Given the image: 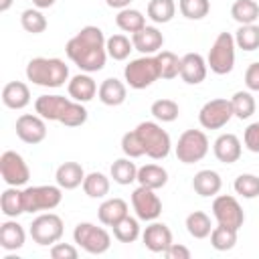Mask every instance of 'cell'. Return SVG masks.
<instances>
[{
  "instance_id": "1",
  "label": "cell",
  "mask_w": 259,
  "mask_h": 259,
  "mask_svg": "<svg viewBox=\"0 0 259 259\" xmlns=\"http://www.w3.org/2000/svg\"><path fill=\"white\" fill-rule=\"evenodd\" d=\"M105 40L107 38L99 26L87 24L73 38H69L65 53L83 73H97L105 67L107 61Z\"/></svg>"
},
{
  "instance_id": "2",
  "label": "cell",
  "mask_w": 259,
  "mask_h": 259,
  "mask_svg": "<svg viewBox=\"0 0 259 259\" xmlns=\"http://www.w3.org/2000/svg\"><path fill=\"white\" fill-rule=\"evenodd\" d=\"M34 111L47 121H59L67 127H79L87 121V109L83 103L65 95H40L34 101Z\"/></svg>"
},
{
  "instance_id": "3",
  "label": "cell",
  "mask_w": 259,
  "mask_h": 259,
  "mask_svg": "<svg viewBox=\"0 0 259 259\" xmlns=\"http://www.w3.org/2000/svg\"><path fill=\"white\" fill-rule=\"evenodd\" d=\"M26 79L38 87L57 89L63 87L69 79V67L65 65V61L55 57H34L26 65Z\"/></svg>"
},
{
  "instance_id": "4",
  "label": "cell",
  "mask_w": 259,
  "mask_h": 259,
  "mask_svg": "<svg viewBox=\"0 0 259 259\" xmlns=\"http://www.w3.org/2000/svg\"><path fill=\"white\" fill-rule=\"evenodd\" d=\"M136 132H138V136H140V140L144 144L146 156H150L152 160H164L170 154L172 140H170L168 132L162 130L160 123H156V121H142V123H138Z\"/></svg>"
},
{
  "instance_id": "5",
  "label": "cell",
  "mask_w": 259,
  "mask_h": 259,
  "mask_svg": "<svg viewBox=\"0 0 259 259\" xmlns=\"http://www.w3.org/2000/svg\"><path fill=\"white\" fill-rule=\"evenodd\" d=\"M123 79L132 89H146L154 81L160 79V69L156 55H142L140 59H134L123 69Z\"/></svg>"
},
{
  "instance_id": "6",
  "label": "cell",
  "mask_w": 259,
  "mask_h": 259,
  "mask_svg": "<svg viewBox=\"0 0 259 259\" xmlns=\"http://www.w3.org/2000/svg\"><path fill=\"white\" fill-rule=\"evenodd\" d=\"M235 36L231 32H221L210 51H208V57H206V65L210 67V71L214 75H227L233 71L235 67Z\"/></svg>"
},
{
  "instance_id": "7",
  "label": "cell",
  "mask_w": 259,
  "mask_h": 259,
  "mask_svg": "<svg viewBox=\"0 0 259 259\" xmlns=\"http://www.w3.org/2000/svg\"><path fill=\"white\" fill-rule=\"evenodd\" d=\"M24 200V212H40V210H53L63 200V188L57 184H42V186H26L22 190Z\"/></svg>"
},
{
  "instance_id": "8",
  "label": "cell",
  "mask_w": 259,
  "mask_h": 259,
  "mask_svg": "<svg viewBox=\"0 0 259 259\" xmlns=\"http://www.w3.org/2000/svg\"><path fill=\"white\" fill-rule=\"evenodd\" d=\"M73 239L83 251L91 255H103L111 247L109 233L103 227H97L93 223H79L73 231Z\"/></svg>"
},
{
  "instance_id": "9",
  "label": "cell",
  "mask_w": 259,
  "mask_h": 259,
  "mask_svg": "<svg viewBox=\"0 0 259 259\" xmlns=\"http://www.w3.org/2000/svg\"><path fill=\"white\" fill-rule=\"evenodd\" d=\"M208 154V138L202 130H186L180 134L176 144V158L182 164L200 162Z\"/></svg>"
},
{
  "instance_id": "10",
  "label": "cell",
  "mask_w": 259,
  "mask_h": 259,
  "mask_svg": "<svg viewBox=\"0 0 259 259\" xmlns=\"http://www.w3.org/2000/svg\"><path fill=\"white\" fill-rule=\"evenodd\" d=\"M63 231H65L63 219L55 212H42L36 219H32V223H30V237L40 247H49V245H55L57 241H61Z\"/></svg>"
},
{
  "instance_id": "11",
  "label": "cell",
  "mask_w": 259,
  "mask_h": 259,
  "mask_svg": "<svg viewBox=\"0 0 259 259\" xmlns=\"http://www.w3.org/2000/svg\"><path fill=\"white\" fill-rule=\"evenodd\" d=\"M233 117V105L231 99L217 97L206 101L198 111V121L204 130H221L225 127Z\"/></svg>"
},
{
  "instance_id": "12",
  "label": "cell",
  "mask_w": 259,
  "mask_h": 259,
  "mask_svg": "<svg viewBox=\"0 0 259 259\" xmlns=\"http://www.w3.org/2000/svg\"><path fill=\"white\" fill-rule=\"evenodd\" d=\"M212 217L217 219L219 225L231 227L235 231H239L245 223V212H243L239 200L231 194H219L212 200Z\"/></svg>"
},
{
  "instance_id": "13",
  "label": "cell",
  "mask_w": 259,
  "mask_h": 259,
  "mask_svg": "<svg viewBox=\"0 0 259 259\" xmlns=\"http://www.w3.org/2000/svg\"><path fill=\"white\" fill-rule=\"evenodd\" d=\"M0 174H2V180L8 186H18V188L24 186L28 182V178H30L28 164L14 150H6L0 156Z\"/></svg>"
},
{
  "instance_id": "14",
  "label": "cell",
  "mask_w": 259,
  "mask_h": 259,
  "mask_svg": "<svg viewBox=\"0 0 259 259\" xmlns=\"http://www.w3.org/2000/svg\"><path fill=\"white\" fill-rule=\"evenodd\" d=\"M132 206L136 210V217L146 223H152L162 214V200L158 198L156 190L142 184L132 192Z\"/></svg>"
},
{
  "instance_id": "15",
  "label": "cell",
  "mask_w": 259,
  "mask_h": 259,
  "mask_svg": "<svg viewBox=\"0 0 259 259\" xmlns=\"http://www.w3.org/2000/svg\"><path fill=\"white\" fill-rule=\"evenodd\" d=\"M47 119H42L38 113H22L16 119V136L24 144H40L47 138Z\"/></svg>"
},
{
  "instance_id": "16",
  "label": "cell",
  "mask_w": 259,
  "mask_h": 259,
  "mask_svg": "<svg viewBox=\"0 0 259 259\" xmlns=\"http://www.w3.org/2000/svg\"><path fill=\"white\" fill-rule=\"evenodd\" d=\"M142 241H144L146 249L152 251V253H166V249L174 243L172 241V231L168 229V225L158 223V221H152L144 229Z\"/></svg>"
},
{
  "instance_id": "17",
  "label": "cell",
  "mask_w": 259,
  "mask_h": 259,
  "mask_svg": "<svg viewBox=\"0 0 259 259\" xmlns=\"http://www.w3.org/2000/svg\"><path fill=\"white\" fill-rule=\"evenodd\" d=\"M206 73H208V65H206V59L202 55L186 53L180 59V77H182L184 83L198 85L206 79Z\"/></svg>"
},
{
  "instance_id": "18",
  "label": "cell",
  "mask_w": 259,
  "mask_h": 259,
  "mask_svg": "<svg viewBox=\"0 0 259 259\" xmlns=\"http://www.w3.org/2000/svg\"><path fill=\"white\" fill-rule=\"evenodd\" d=\"M132 42H134V49L140 51L142 55H156L164 45V36L156 26L146 24L142 30L132 34Z\"/></svg>"
},
{
  "instance_id": "19",
  "label": "cell",
  "mask_w": 259,
  "mask_h": 259,
  "mask_svg": "<svg viewBox=\"0 0 259 259\" xmlns=\"http://www.w3.org/2000/svg\"><path fill=\"white\" fill-rule=\"evenodd\" d=\"M212 152L217 156L219 162L223 164H235L239 158H241V140L235 136V134H221L214 144H212Z\"/></svg>"
},
{
  "instance_id": "20",
  "label": "cell",
  "mask_w": 259,
  "mask_h": 259,
  "mask_svg": "<svg viewBox=\"0 0 259 259\" xmlns=\"http://www.w3.org/2000/svg\"><path fill=\"white\" fill-rule=\"evenodd\" d=\"M97 83L93 81V77L89 73H79L75 77H71V81L67 83V91H69V97L79 101V103H87L95 97L97 93Z\"/></svg>"
},
{
  "instance_id": "21",
  "label": "cell",
  "mask_w": 259,
  "mask_h": 259,
  "mask_svg": "<svg viewBox=\"0 0 259 259\" xmlns=\"http://www.w3.org/2000/svg\"><path fill=\"white\" fill-rule=\"evenodd\" d=\"M97 95H99V101L103 105H109V107H117L125 101L127 97V87L123 81L115 79V77H109V79H103L99 89H97Z\"/></svg>"
},
{
  "instance_id": "22",
  "label": "cell",
  "mask_w": 259,
  "mask_h": 259,
  "mask_svg": "<svg viewBox=\"0 0 259 259\" xmlns=\"http://www.w3.org/2000/svg\"><path fill=\"white\" fill-rule=\"evenodd\" d=\"M2 103L8 109H24L30 103V89L22 81H10L2 87Z\"/></svg>"
},
{
  "instance_id": "23",
  "label": "cell",
  "mask_w": 259,
  "mask_h": 259,
  "mask_svg": "<svg viewBox=\"0 0 259 259\" xmlns=\"http://www.w3.org/2000/svg\"><path fill=\"white\" fill-rule=\"evenodd\" d=\"M85 176L87 174L79 162H63L55 172V180L63 190H73V188L81 186Z\"/></svg>"
},
{
  "instance_id": "24",
  "label": "cell",
  "mask_w": 259,
  "mask_h": 259,
  "mask_svg": "<svg viewBox=\"0 0 259 259\" xmlns=\"http://www.w3.org/2000/svg\"><path fill=\"white\" fill-rule=\"evenodd\" d=\"M24 241H26V233L22 225L16 223V219H8L0 225V247L4 251H16L24 245Z\"/></svg>"
},
{
  "instance_id": "25",
  "label": "cell",
  "mask_w": 259,
  "mask_h": 259,
  "mask_svg": "<svg viewBox=\"0 0 259 259\" xmlns=\"http://www.w3.org/2000/svg\"><path fill=\"white\" fill-rule=\"evenodd\" d=\"M221 186H223V180H221L219 172H214V170H200L192 178V188L202 198L217 196L221 192Z\"/></svg>"
},
{
  "instance_id": "26",
  "label": "cell",
  "mask_w": 259,
  "mask_h": 259,
  "mask_svg": "<svg viewBox=\"0 0 259 259\" xmlns=\"http://www.w3.org/2000/svg\"><path fill=\"white\" fill-rule=\"evenodd\" d=\"M123 217H127V202L123 198H117V196L103 200L99 204V208H97V219L105 227H113Z\"/></svg>"
},
{
  "instance_id": "27",
  "label": "cell",
  "mask_w": 259,
  "mask_h": 259,
  "mask_svg": "<svg viewBox=\"0 0 259 259\" xmlns=\"http://www.w3.org/2000/svg\"><path fill=\"white\" fill-rule=\"evenodd\" d=\"M0 208L6 219H16L18 214H22L24 212L22 190L18 186H8L0 196Z\"/></svg>"
},
{
  "instance_id": "28",
  "label": "cell",
  "mask_w": 259,
  "mask_h": 259,
  "mask_svg": "<svg viewBox=\"0 0 259 259\" xmlns=\"http://www.w3.org/2000/svg\"><path fill=\"white\" fill-rule=\"evenodd\" d=\"M138 182L142 186H148V188L158 190V188L166 186L168 172H166V168H162L158 164H146V166L138 168Z\"/></svg>"
},
{
  "instance_id": "29",
  "label": "cell",
  "mask_w": 259,
  "mask_h": 259,
  "mask_svg": "<svg viewBox=\"0 0 259 259\" xmlns=\"http://www.w3.org/2000/svg\"><path fill=\"white\" fill-rule=\"evenodd\" d=\"M109 174H111L113 182H117L121 186H127V184L138 180V166L132 162V158L125 156V158H119V160H115L111 164Z\"/></svg>"
},
{
  "instance_id": "30",
  "label": "cell",
  "mask_w": 259,
  "mask_h": 259,
  "mask_svg": "<svg viewBox=\"0 0 259 259\" xmlns=\"http://www.w3.org/2000/svg\"><path fill=\"white\" fill-rule=\"evenodd\" d=\"M212 223H210V217L202 210H194L186 217V231L190 237L194 239H206L210 237V231H212Z\"/></svg>"
},
{
  "instance_id": "31",
  "label": "cell",
  "mask_w": 259,
  "mask_h": 259,
  "mask_svg": "<svg viewBox=\"0 0 259 259\" xmlns=\"http://www.w3.org/2000/svg\"><path fill=\"white\" fill-rule=\"evenodd\" d=\"M81 186L89 198H105L109 194V178L103 172H89Z\"/></svg>"
},
{
  "instance_id": "32",
  "label": "cell",
  "mask_w": 259,
  "mask_h": 259,
  "mask_svg": "<svg viewBox=\"0 0 259 259\" xmlns=\"http://www.w3.org/2000/svg\"><path fill=\"white\" fill-rule=\"evenodd\" d=\"M115 24H117V28H121L123 32H138V30H142L144 26H146V16L140 12V10H136V8H123V10H119L117 12V16H115Z\"/></svg>"
},
{
  "instance_id": "33",
  "label": "cell",
  "mask_w": 259,
  "mask_h": 259,
  "mask_svg": "<svg viewBox=\"0 0 259 259\" xmlns=\"http://www.w3.org/2000/svg\"><path fill=\"white\" fill-rule=\"evenodd\" d=\"M231 16L239 24H255L259 18V4L255 0H235L231 6Z\"/></svg>"
},
{
  "instance_id": "34",
  "label": "cell",
  "mask_w": 259,
  "mask_h": 259,
  "mask_svg": "<svg viewBox=\"0 0 259 259\" xmlns=\"http://www.w3.org/2000/svg\"><path fill=\"white\" fill-rule=\"evenodd\" d=\"M176 4L174 0H150L148 2V18L156 24H166L174 18Z\"/></svg>"
},
{
  "instance_id": "35",
  "label": "cell",
  "mask_w": 259,
  "mask_h": 259,
  "mask_svg": "<svg viewBox=\"0 0 259 259\" xmlns=\"http://www.w3.org/2000/svg\"><path fill=\"white\" fill-rule=\"evenodd\" d=\"M105 49H107V57H111L113 61H125L134 51V42L125 34H111L105 40Z\"/></svg>"
},
{
  "instance_id": "36",
  "label": "cell",
  "mask_w": 259,
  "mask_h": 259,
  "mask_svg": "<svg viewBox=\"0 0 259 259\" xmlns=\"http://www.w3.org/2000/svg\"><path fill=\"white\" fill-rule=\"evenodd\" d=\"M111 229H113V237L119 243H134L140 237V219H134L127 214L119 223H115Z\"/></svg>"
},
{
  "instance_id": "37",
  "label": "cell",
  "mask_w": 259,
  "mask_h": 259,
  "mask_svg": "<svg viewBox=\"0 0 259 259\" xmlns=\"http://www.w3.org/2000/svg\"><path fill=\"white\" fill-rule=\"evenodd\" d=\"M231 105H233V115L239 119H249L255 113V97L249 91H237L231 97Z\"/></svg>"
},
{
  "instance_id": "38",
  "label": "cell",
  "mask_w": 259,
  "mask_h": 259,
  "mask_svg": "<svg viewBox=\"0 0 259 259\" xmlns=\"http://www.w3.org/2000/svg\"><path fill=\"white\" fill-rule=\"evenodd\" d=\"M210 245L217 251H231L237 245V231L225 225H217L210 231Z\"/></svg>"
},
{
  "instance_id": "39",
  "label": "cell",
  "mask_w": 259,
  "mask_h": 259,
  "mask_svg": "<svg viewBox=\"0 0 259 259\" xmlns=\"http://www.w3.org/2000/svg\"><path fill=\"white\" fill-rule=\"evenodd\" d=\"M20 24H22V28H24L26 32H30V34H40V32H45L47 26H49V22H47L45 14L40 12V8H26V10H22V14H20Z\"/></svg>"
},
{
  "instance_id": "40",
  "label": "cell",
  "mask_w": 259,
  "mask_h": 259,
  "mask_svg": "<svg viewBox=\"0 0 259 259\" xmlns=\"http://www.w3.org/2000/svg\"><path fill=\"white\" fill-rule=\"evenodd\" d=\"M235 45L243 51L259 49V26L257 24H241L235 32Z\"/></svg>"
},
{
  "instance_id": "41",
  "label": "cell",
  "mask_w": 259,
  "mask_h": 259,
  "mask_svg": "<svg viewBox=\"0 0 259 259\" xmlns=\"http://www.w3.org/2000/svg\"><path fill=\"white\" fill-rule=\"evenodd\" d=\"M158 69H160V79H174L180 75V59L172 51H160L156 53Z\"/></svg>"
},
{
  "instance_id": "42",
  "label": "cell",
  "mask_w": 259,
  "mask_h": 259,
  "mask_svg": "<svg viewBox=\"0 0 259 259\" xmlns=\"http://www.w3.org/2000/svg\"><path fill=\"white\" fill-rule=\"evenodd\" d=\"M150 113H152L158 121L170 123V121H174V119L178 117L180 107H178V103L172 101V99H156V101L152 103V107H150Z\"/></svg>"
},
{
  "instance_id": "43",
  "label": "cell",
  "mask_w": 259,
  "mask_h": 259,
  "mask_svg": "<svg viewBox=\"0 0 259 259\" xmlns=\"http://www.w3.org/2000/svg\"><path fill=\"white\" fill-rule=\"evenodd\" d=\"M178 10L188 20H200L210 12L208 0H178Z\"/></svg>"
},
{
  "instance_id": "44",
  "label": "cell",
  "mask_w": 259,
  "mask_h": 259,
  "mask_svg": "<svg viewBox=\"0 0 259 259\" xmlns=\"http://www.w3.org/2000/svg\"><path fill=\"white\" fill-rule=\"evenodd\" d=\"M233 188L243 198H255L259 196V176L255 174H239L233 182Z\"/></svg>"
},
{
  "instance_id": "45",
  "label": "cell",
  "mask_w": 259,
  "mask_h": 259,
  "mask_svg": "<svg viewBox=\"0 0 259 259\" xmlns=\"http://www.w3.org/2000/svg\"><path fill=\"white\" fill-rule=\"evenodd\" d=\"M121 152H123L127 158H140V156L146 154L144 144H142V140H140V136H138L136 130L125 132V134L121 136Z\"/></svg>"
},
{
  "instance_id": "46",
  "label": "cell",
  "mask_w": 259,
  "mask_h": 259,
  "mask_svg": "<svg viewBox=\"0 0 259 259\" xmlns=\"http://www.w3.org/2000/svg\"><path fill=\"white\" fill-rule=\"evenodd\" d=\"M51 257L53 259H77L79 257V251H77V247L75 245H71V243H55V245H51Z\"/></svg>"
},
{
  "instance_id": "47",
  "label": "cell",
  "mask_w": 259,
  "mask_h": 259,
  "mask_svg": "<svg viewBox=\"0 0 259 259\" xmlns=\"http://www.w3.org/2000/svg\"><path fill=\"white\" fill-rule=\"evenodd\" d=\"M243 142H245V148H247L249 152L259 154V121L247 125L245 134H243Z\"/></svg>"
},
{
  "instance_id": "48",
  "label": "cell",
  "mask_w": 259,
  "mask_h": 259,
  "mask_svg": "<svg viewBox=\"0 0 259 259\" xmlns=\"http://www.w3.org/2000/svg\"><path fill=\"white\" fill-rule=\"evenodd\" d=\"M245 85L249 91H259V63H251L245 71Z\"/></svg>"
},
{
  "instance_id": "49",
  "label": "cell",
  "mask_w": 259,
  "mask_h": 259,
  "mask_svg": "<svg viewBox=\"0 0 259 259\" xmlns=\"http://www.w3.org/2000/svg\"><path fill=\"white\" fill-rule=\"evenodd\" d=\"M164 255H166L168 259H190V249L184 247V245H180V243H172V245L166 249Z\"/></svg>"
},
{
  "instance_id": "50",
  "label": "cell",
  "mask_w": 259,
  "mask_h": 259,
  "mask_svg": "<svg viewBox=\"0 0 259 259\" xmlns=\"http://www.w3.org/2000/svg\"><path fill=\"white\" fill-rule=\"evenodd\" d=\"M105 4H107L109 8H115V10H123V8H127V6L132 4V0H105Z\"/></svg>"
},
{
  "instance_id": "51",
  "label": "cell",
  "mask_w": 259,
  "mask_h": 259,
  "mask_svg": "<svg viewBox=\"0 0 259 259\" xmlns=\"http://www.w3.org/2000/svg\"><path fill=\"white\" fill-rule=\"evenodd\" d=\"M57 0H32V4H34V8H51L53 4H55Z\"/></svg>"
},
{
  "instance_id": "52",
  "label": "cell",
  "mask_w": 259,
  "mask_h": 259,
  "mask_svg": "<svg viewBox=\"0 0 259 259\" xmlns=\"http://www.w3.org/2000/svg\"><path fill=\"white\" fill-rule=\"evenodd\" d=\"M12 2H14V0H0V12H6V10H10Z\"/></svg>"
}]
</instances>
